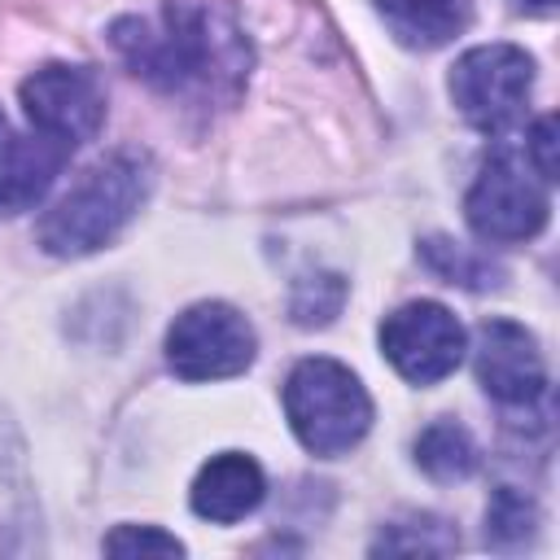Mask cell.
<instances>
[{"mask_svg": "<svg viewBox=\"0 0 560 560\" xmlns=\"http://www.w3.org/2000/svg\"><path fill=\"white\" fill-rule=\"evenodd\" d=\"M105 551L109 556H184V542L153 525H118L105 538Z\"/></svg>", "mask_w": 560, "mask_h": 560, "instance_id": "obj_18", "label": "cell"}, {"mask_svg": "<svg viewBox=\"0 0 560 560\" xmlns=\"http://www.w3.org/2000/svg\"><path fill=\"white\" fill-rule=\"evenodd\" d=\"M22 109L35 131L74 144L96 140L105 127V88L88 66H39L22 79Z\"/></svg>", "mask_w": 560, "mask_h": 560, "instance_id": "obj_8", "label": "cell"}, {"mask_svg": "<svg viewBox=\"0 0 560 560\" xmlns=\"http://www.w3.org/2000/svg\"><path fill=\"white\" fill-rule=\"evenodd\" d=\"M381 350L411 385H438L464 359V328L442 302H407L385 315Z\"/></svg>", "mask_w": 560, "mask_h": 560, "instance_id": "obj_7", "label": "cell"}, {"mask_svg": "<svg viewBox=\"0 0 560 560\" xmlns=\"http://www.w3.org/2000/svg\"><path fill=\"white\" fill-rule=\"evenodd\" d=\"M420 258L429 262V271H438L446 284H459V289H499L503 271L477 254L472 245H459L451 236H429L420 241Z\"/></svg>", "mask_w": 560, "mask_h": 560, "instance_id": "obj_14", "label": "cell"}, {"mask_svg": "<svg viewBox=\"0 0 560 560\" xmlns=\"http://www.w3.org/2000/svg\"><path fill=\"white\" fill-rule=\"evenodd\" d=\"M0 136H4V114H0Z\"/></svg>", "mask_w": 560, "mask_h": 560, "instance_id": "obj_21", "label": "cell"}, {"mask_svg": "<svg viewBox=\"0 0 560 560\" xmlns=\"http://www.w3.org/2000/svg\"><path fill=\"white\" fill-rule=\"evenodd\" d=\"M258 337L228 302H197L166 332V363L179 381H223L254 363Z\"/></svg>", "mask_w": 560, "mask_h": 560, "instance_id": "obj_6", "label": "cell"}, {"mask_svg": "<svg viewBox=\"0 0 560 560\" xmlns=\"http://www.w3.org/2000/svg\"><path fill=\"white\" fill-rule=\"evenodd\" d=\"M70 162V144L44 131H26L0 144V219L35 210L61 166Z\"/></svg>", "mask_w": 560, "mask_h": 560, "instance_id": "obj_10", "label": "cell"}, {"mask_svg": "<svg viewBox=\"0 0 560 560\" xmlns=\"http://www.w3.org/2000/svg\"><path fill=\"white\" fill-rule=\"evenodd\" d=\"M389 35L407 48H442L472 22V0H372Z\"/></svg>", "mask_w": 560, "mask_h": 560, "instance_id": "obj_12", "label": "cell"}, {"mask_svg": "<svg viewBox=\"0 0 560 560\" xmlns=\"http://www.w3.org/2000/svg\"><path fill=\"white\" fill-rule=\"evenodd\" d=\"M416 464L433 481H464L477 472V442L459 420H433L416 438Z\"/></svg>", "mask_w": 560, "mask_h": 560, "instance_id": "obj_13", "label": "cell"}, {"mask_svg": "<svg viewBox=\"0 0 560 560\" xmlns=\"http://www.w3.org/2000/svg\"><path fill=\"white\" fill-rule=\"evenodd\" d=\"M109 44L131 74L166 96H236L249 70V48L232 18L192 0H166L153 18H118Z\"/></svg>", "mask_w": 560, "mask_h": 560, "instance_id": "obj_1", "label": "cell"}, {"mask_svg": "<svg viewBox=\"0 0 560 560\" xmlns=\"http://www.w3.org/2000/svg\"><path fill=\"white\" fill-rule=\"evenodd\" d=\"M534 529H538L534 499L516 486H499L486 503V542L499 547V551H516L534 538Z\"/></svg>", "mask_w": 560, "mask_h": 560, "instance_id": "obj_15", "label": "cell"}, {"mask_svg": "<svg viewBox=\"0 0 560 560\" xmlns=\"http://www.w3.org/2000/svg\"><path fill=\"white\" fill-rule=\"evenodd\" d=\"M477 381L490 398H499L503 407H529L542 398L547 389V372H542V354L538 341L525 324L516 319H486L477 328Z\"/></svg>", "mask_w": 560, "mask_h": 560, "instance_id": "obj_9", "label": "cell"}, {"mask_svg": "<svg viewBox=\"0 0 560 560\" xmlns=\"http://www.w3.org/2000/svg\"><path fill=\"white\" fill-rule=\"evenodd\" d=\"M455 529H446L442 521L424 516V521H398L389 529H381V538L372 542V551H394V556H442V551H455Z\"/></svg>", "mask_w": 560, "mask_h": 560, "instance_id": "obj_17", "label": "cell"}, {"mask_svg": "<svg viewBox=\"0 0 560 560\" xmlns=\"http://www.w3.org/2000/svg\"><path fill=\"white\" fill-rule=\"evenodd\" d=\"M284 416L311 455H346L372 429V398L337 359H302L284 381Z\"/></svg>", "mask_w": 560, "mask_h": 560, "instance_id": "obj_3", "label": "cell"}, {"mask_svg": "<svg viewBox=\"0 0 560 560\" xmlns=\"http://www.w3.org/2000/svg\"><path fill=\"white\" fill-rule=\"evenodd\" d=\"M262 494H267L262 468L241 451H223L210 464H201V472L192 481V512L214 525H232V521L249 516L262 503Z\"/></svg>", "mask_w": 560, "mask_h": 560, "instance_id": "obj_11", "label": "cell"}, {"mask_svg": "<svg viewBox=\"0 0 560 560\" xmlns=\"http://www.w3.org/2000/svg\"><path fill=\"white\" fill-rule=\"evenodd\" d=\"M525 9H538V13H551L556 9V0H521Z\"/></svg>", "mask_w": 560, "mask_h": 560, "instance_id": "obj_20", "label": "cell"}, {"mask_svg": "<svg viewBox=\"0 0 560 560\" xmlns=\"http://www.w3.org/2000/svg\"><path fill=\"white\" fill-rule=\"evenodd\" d=\"M153 162L140 149H118L105 162H96L44 219H39V245L52 258H83L109 245L140 201L149 197Z\"/></svg>", "mask_w": 560, "mask_h": 560, "instance_id": "obj_2", "label": "cell"}, {"mask_svg": "<svg viewBox=\"0 0 560 560\" xmlns=\"http://www.w3.org/2000/svg\"><path fill=\"white\" fill-rule=\"evenodd\" d=\"M525 162L534 166V175H538L542 184L556 179V118H551V114L534 122V131H529V140H525Z\"/></svg>", "mask_w": 560, "mask_h": 560, "instance_id": "obj_19", "label": "cell"}, {"mask_svg": "<svg viewBox=\"0 0 560 560\" xmlns=\"http://www.w3.org/2000/svg\"><path fill=\"white\" fill-rule=\"evenodd\" d=\"M547 184L534 175V166L508 149H499L481 175L472 179L468 197H464V214H468V228L481 236V241H494V245H516V241H529L547 228Z\"/></svg>", "mask_w": 560, "mask_h": 560, "instance_id": "obj_4", "label": "cell"}, {"mask_svg": "<svg viewBox=\"0 0 560 560\" xmlns=\"http://www.w3.org/2000/svg\"><path fill=\"white\" fill-rule=\"evenodd\" d=\"M529 88L534 61L516 44H477L451 66V101L481 131L512 127L525 114Z\"/></svg>", "mask_w": 560, "mask_h": 560, "instance_id": "obj_5", "label": "cell"}, {"mask_svg": "<svg viewBox=\"0 0 560 560\" xmlns=\"http://www.w3.org/2000/svg\"><path fill=\"white\" fill-rule=\"evenodd\" d=\"M341 302H346V280L337 271H315V276H302L293 284L289 315L302 328H324V324H332V315L341 311Z\"/></svg>", "mask_w": 560, "mask_h": 560, "instance_id": "obj_16", "label": "cell"}]
</instances>
